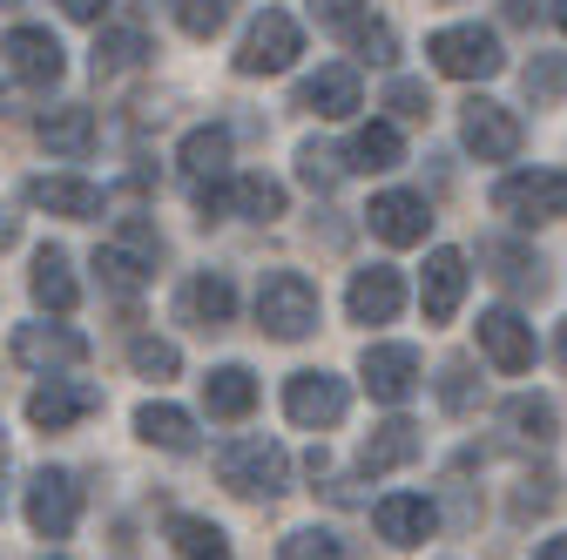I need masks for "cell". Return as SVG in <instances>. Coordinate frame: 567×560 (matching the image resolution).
<instances>
[{
  "instance_id": "cell-39",
  "label": "cell",
  "mask_w": 567,
  "mask_h": 560,
  "mask_svg": "<svg viewBox=\"0 0 567 560\" xmlns=\"http://www.w3.org/2000/svg\"><path fill=\"white\" fill-rule=\"evenodd\" d=\"M311 14H318L324 28H338V34H359V21H365V0H311Z\"/></svg>"
},
{
  "instance_id": "cell-32",
  "label": "cell",
  "mask_w": 567,
  "mask_h": 560,
  "mask_svg": "<svg viewBox=\"0 0 567 560\" xmlns=\"http://www.w3.org/2000/svg\"><path fill=\"white\" fill-rule=\"evenodd\" d=\"M237 14V0H169V21L189 34V41H209L224 34V21Z\"/></svg>"
},
{
  "instance_id": "cell-49",
  "label": "cell",
  "mask_w": 567,
  "mask_h": 560,
  "mask_svg": "<svg viewBox=\"0 0 567 560\" xmlns=\"http://www.w3.org/2000/svg\"><path fill=\"white\" fill-rule=\"evenodd\" d=\"M554 21H560V34H567V0H554Z\"/></svg>"
},
{
  "instance_id": "cell-26",
  "label": "cell",
  "mask_w": 567,
  "mask_h": 560,
  "mask_svg": "<svg viewBox=\"0 0 567 560\" xmlns=\"http://www.w3.org/2000/svg\"><path fill=\"white\" fill-rule=\"evenodd\" d=\"M203 405H209V418H244L257 405V378L244 365H217L203 378Z\"/></svg>"
},
{
  "instance_id": "cell-24",
  "label": "cell",
  "mask_w": 567,
  "mask_h": 560,
  "mask_svg": "<svg viewBox=\"0 0 567 560\" xmlns=\"http://www.w3.org/2000/svg\"><path fill=\"white\" fill-rule=\"evenodd\" d=\"M135 433L150 439V446H163V453H196V418L183 405H142L135 412Z\"/></svg>"
},
{
  "instance_id": "cell-14",
  "label": "cell",
  "mask_w": 567,
  "mask_h": 560,
  "mask_svg": "<svg viewBox=\"0 0 567 560\" xmlns=\"http://www.w3.org/2000/svg\"><path fill=\"white\" fill-rule=\"evenodd\" d=\"M102 405V392L95 385H68V378H48L34 398H28V426H41V433H68L75 418H89Z\"/></svg>"
},
{
  "instance_id": "cell-20",
  "label": "cell",
  "mask_w": 567,
  "mask_h": 560,
  "mask_svg": "<svg viewBox=\"0 0 567 560\" xmlns=\"http://www.w3.org/2000/svg\"><path fill=\"white\" fill-rule=\"evenodd\" d=\"M298 108H311V115H324V122H344L351 108H359V75H351L344 61L318 68V75L298 89Z\"/></svg>"
},
{
  "instance_id": "cell-15",
  "label": "cell",
  "mask_w": 567,
  "mask_h": 560,
  "mask_svg": "<svg viewBox=\"0 0 567 560\" xmlns=\"http://www.w3.org/2000/svg\"><path fill=\"white\" fill-rule=\"evenodd\" d=\"M372 527H379V540H392V547H419V540H433L440 507L425 500V494H392V500L372 507Z\"/></svg>"
},
{
  "instance_id": "cell-8",
  "label": "cell",
  "mask_w": 567,
  "mask_h": 560,
  "mask_svg": "<svg viewBox=\"0 0 567 560\" xmlns=\"http://www.w3.org/2000/svg\"><path fill=\"white\" fill-rule=\"evenodd\" d=\"M460 135H466V149H473L480 163H514V156H520V115L501 108V102H486V95L466 102Z\"/></svg>"
},
{
  "instance_id": "cell-36",
  "label": "cell",
  "mask_w": 567,
  "mask_h": 560,
  "mask_svg": "<svg viewBox=\"0 0 567 560\" xmlns=\"http://www.w3.org/2000/svg\"><path fill=\"white\" fill-rule=\"evenodd\" d=\"M527 95L534 102H560L567 95V54H534L527 61Z\"/></svg>"
},
{
  "instance_id": "cell-11",
  "label": "cell",
  "mask_w": 567,
  "mask_h": 560,
  "mask_svg": "<svg viewBox=\"0 0 567 560\" xmlns=\"http://www.w3.org/2000/svg\"><path fill=\"white\" fill-rule=\"evenodd\" d=\"M359 372H365V392L379 405H405L419 392V352H412V344H365Z\"/></svg>"
},
{
  "instance_id": "cell-5",
  "label": "cell",
  "mask_w": 567,
  "mask_h": 560,
  "mask_svg": "<svg viewBox=\"0 0 567 560\" xmlns=\"http://www.w3.org/2000/svg\"><path fill=\"white\" fill-rule=\"evenodd\" d=\"M305 54V34H298V21L284 14V8H264L257 21H250V34H244V48H237V75H284Z\"/></svg>"
},
{
  "instance_id": "cell-29",
  "label": "cell",
  "mask_w": 567,
  "mask_h": 560,
  "mask_svg": "<svg viewBox=\"0 0 567 560\" xmlns=\"http://www.w3.org/2000/svg\"><path fill=\"white\" fill-rule=\"evenodd\" d=\"M169 547H176L183 560H224V553H230L224 527H217V520H196V514H169Z\"/></svg>"
},
{
  "instance_id": "cell-22",
  "label": "cell",
  "mask_w": 567,
  "mask_h": 560,
  "mask_svg": "<svg viewBox=\"0 0 567 560\" xmlns=\"http://www.w3.org/2000/svg\"><path fill=\"white\" fill-rule=\"evenodd\" d=\"M34 203L48 209V217H75V224L102 217V189L82 183V176H41V183H34Z\"/></svg>"
},
{
  "instance_id": "cell-46",
  "label": "cell",
  "mask_w": 567,
  "mask_h": 560,
  "mask_svg": "<svg viewBox=\"0 0 567 560\" xmlns=\"http://www.w3.org/2000/svg\"><path fill=\"white\" fill-rule=\"evenodd\" d=\"M14 237H21V217H8V209H0V250H8Z\"/></svg>"
},
{
  "instance_id": "cell-40",
  "label": "cell",
  "mask_w": 567,
  "mask_h": 560,
  "mask_svg": "<svg viewBox=\"0 0 567 560\" xmlns=\"http://www.w3.org/2000/svg\"><path fill=\"white\" fill-rule=\"evenodd\" d=\"M298 176H305L311 189H331V183H338V156L318 149V143H305V149H298Z\"/></svg>"
},
{
  "instance_id": "cell-28",
  "label": "cell",
  "mask_w": 567,
  "mask_h": 560,
  "mask_svg": "<svg viewBox=\"0 0 567 560\" xmlns=\"http://www.w3.org/2000/svg\"><path fill=\"white\" fill-rule=\"evenodd\" d=\"M230 217L277 224L284 217V183H270V176H230Z\"/></svg>"
},
{
  "instance_id": "cell-23",
  "label": "cell",
  "mask_w": 567,
  "mask_h": 560,
  "mask_svg": "<svg viewBox=\"0 0 567 560\" xmlns=\"http://www.w3.org/2000/svg\"><path fill=\"white\" fill-rule=\"evenodd\" d=\"M412 459H419V426H412V418H385V426L359 446L365 473H392V466H412Z\"/></svg>"
},
{
  "instance_id": "cell-1",
  "label": "cell",
  "mask_w": 567,
  "mask_h": 560,
  "mask_svg": "<svg viewBox=\"0 0 567 560\" xmlns=\"http://www.w3.org/2000/svg\"><path fill=\"white\" fill-rule=\"evenodd\" d=\"M217 479L244 500H277L291 486V453L277 439H230V446H217Z\"/></svg>"
},
{
  "instance_id": "cell-44",
  "label": "cell",
  "mask_w": 567,
  "mask_h": 560,
  "mask_svg": "<svg viewBox=\"0 0 567 560\" xmlns=\"http://www.w3.org/2000/svg\"><path fill=\"white\" fill-rule=\"evenodd\" d=\"M61 8H68V14H75V21H102V14L115 8V0H61Z\"/></svg>"
},
{
  "instance_id": "cell-10",
  "label": "cell",
  "mask_w": 567,
  "mask_h": 560,
  "mask_svg": "<svg viewBox=\"0 0 567 560\" xmlns=\"http://www.w3.org/2000/svg\"><path fill=\"white\" fill-rule=\"evenodd\" d=\"M14 359L28 372H75L89 359V338L68 331V324H21L14 331Z\"/></svg>"
},
{
  "instance_id": "cell-35",
  "label": "cell",
  "mask_w": 567,
  "mask_h": 560,
  "mask_svg": "<svg viewBox=\"0 0 567 560\" xmlns=\"http://www.w3.org/2000/svg\"><path fill=\"white\" fill-rule=\"evenodd\" d=\"M128 365H135L142 378H176V372H183V359H176L169 338H135V344H128Z\"/></svg>"
},
{
  "instance_id": "cell-16",
  "label": "cell",
  "mask_w": 567,
  "mask_h": 560,
  "mask_svg": "<svg viewBox=\"0 0 567 560\" xmlns=\"http://www.w3.org/2000/svg\"><path fill=\"white\" fill-rule=\"evenodd\" d=\"M0 54H8V68H14L21 82H61V68H68L61 41L48 28H14L8 41H0Z\"/></svg>"
},
{
  "instance_id": "cell-4",
  "label": "cell",
  "mask_w": 567,
  "mask_h": 560,
  "mask_svg": "<svg viewBox=\"0 0 567 560\" xmlns=\"http://www.w3.org/2000/svg\"><path fill=\"white\" fill-rule=\"evenodd\" d=\"M425 54H433V68L453 75V82H493L507 68L501 41H493L486 28H440L433 41H425Z\"/></svg>"
},
{
  "instance_id": "cell-27",
  "label": "cell",
  "mask_w": 567,
  "mask_h": 560,
  "mask_svg": "<svg viewBox=\"0 0 567 560\" xmlns=\"http://www.w3.org/2000/svg\"><path fill=\"white\" fill-rule=\"evenodd\" d=\"M480 257L486 263H501V270H493V277H501V284L507 291H547V263L534 257V250H520V243H480Z\"/></svg>"
},
{
  "instance_id": "cell-31",
  "label": "cell",
  "mask_w": 567,
  "mask_h": 560,
  "mask_svg": "<svg viewBox=\"0 0 567 560\" xmlns=\"http://www.w3.org/2000/svg\"><path fill=\"white\" fill-rule=\"evenodd\" d=\"M95 270H102V291H115V298H142V284H150V263L135 250H122V243H102Z\"/></svg>"
},
{
  "instance_id": "cell-38",
  "label": "cell",
  "mask_w": 567,
  "mask_h": 560,
  "mask_svg": "<svg viewBox=\"0 0 567 560\" xmlns=\"http://www.w3.org/2000/svg\"><path fill=\"white\" fill-rule=\"evenodd\" d=\"M440 398H446V412H473L486 392H480V378H473V365L466 359H453L446 365V378H440Z\"/></svg>"
},
{
  "instance_id": "cell-21",
  "label": "cell",
  "mask_w": 567,
  "mask_h": 560,
  "mask_svg": "<svg viewBox=\"0 0 567 560\" xmlns=\"http://www.w3.org/2000/svg\"><path fill=\"white\" fill-rule=\"evenodd\" d=\"M28 284H34V304L54 311V318H68V311L82 304V284H75V270H68V250H54V243L34 257V277H28Z\"/></svg>"
},
{
  "instance_id": "cell-6",
  "label": "cell",
  "mask_w": 567,
  "mask_h": 560,
  "mask_svg": "<svg viewBox=\"0 0 567 560\" xmlns=\"http://www.w3.org/2000/svg\"><path fill=\"white\" fill-rule=\"evenodd\" d=\"M28 527L41 540H68L75 533V514H82V494H75V473H61V466H41L28 479V500H21Z\"/></svg>"
},
{
  "instance_id": "cell-48",
  "label": "cell",
  "mask_w": 567,
  "mask_h": 560,
  "mask_svg": "<svg viewBox=\"0 0 567 560\" xmlns=\"http://www.w3.org/2000/svg\"><path fill=\"white\" fill-rule=\"evenodd\" d=\"M554 359H560V365H567V324H560V331H554Z\"/></svg>"
},
{
  "instance_id": "cell-7",
  "label": "cell",
  "mask_w": 567,
  "mask_h": 560,
  "mask_svg": "<svg viewBox=\"0 0 567 560\" xmlns=\"http://www.w3.org/2000/svg\"><path fill=\"white\" fill-rule=\"evenodd\" d=\"M344 405H351V392H344L338 372H291V385H284V412H291V426H305V433L338 426Z\"/></svg>"
},
{
  "instance_id": "cell-13",
  "label": "cell",
  "mask_w": 567,
  "mask_h": 560,
  "mask_svg": "<svg viewBox=\"0 0 567 560\" xmlns=\"http://www.w3.org/2000/svg\"><path fill=\"white\" fill-rule=\"evenodd\" d=\"M480 352L501 365V372H527L534 365V324L520 311H480Z\"/></svg>"
},
{
  "instance_id": "cell-41",
  "label": "cell",
  "mask_w": 567,
  "mask_h": 560,
  "mask_svg": "<svg viewBox=\"0 0 567 560\" xmlns=\"http://www.w3.org/2000/svg\"><path fill=\"white\" fill-rule=\"evenodd\" d=\"M122 250H135L142 263L156 270V257H163V237H156L150 224H142V217H122Z\"/></svg>"
},
{
  "instance_id": "cell-12",
  "label": "cell",
  "mask_w": 567,
  "mask_h": 560,
  "mask_svg": "<svg viewBox=\"0 0 567 560\" xmlns=\"http://www.w3.org/2000/svg\"><path fill=\"white\" fill-rule=\"evenodd\" d=\"M405 304V284L392 263H372V270H351V291H344V311L351 324H392Z\"/></svg>"
},
{
  "instance_id": "cell-3",
  "label": "cell",
  "mask_w": 567,
  "mask_h": 560,
  "mask_svg": "<svg viewBox=\"0 0 567 560\" xmlns=\"http://www.w3.org/2000/svg\"><path fill=\"white\" fill-rule=\"evenodd\" d=\"M493 209L514 224H560L567 217V169H520L493 183Z\"/></svg>"
},
{
  "instance_id": "cell-18",
  "label": "cell",
  "mask_w": 567,
  "mask_h": 560,
  "mask_svg": "<svg viewBox=\"0 0 567 560\" xmlns=\"http://www.w3.org/2000/svg\"><path fill=\"white\" fill-rule=\"evenodd\" d=\"M41 143H48V156H61V163H82V156L95 149V108H82V102L48 108V115H41Z\"/></svg>"
},
{
  "instance_id": "cell-30",
  "label": "cell",
  "mask_w": 567,
  "mask_h": 560,
  "mask_svg": "<svg viewBox=\"0 0 567 560\" xmlns=\"http://www.w3.org/2000/svg\"><path fill=\"white\" fill-rule=\"evenodd\" d=\"M399 163H405V143L392 122H365L351 135V169H399Z\"/></svg>"
},
{
  "instance_id": "cell-33",
  "label": "cell",
  "mask_w": 567,
  "mask_h": 560,
  "mask_svg": "<svg viewBox=\"0 0 567 560\" xmlns=\"http://www.w3.org/2000/svg\"><path fill=\"white\" fill-rule=\"evenodd\" d=\"M142 54H150V48H142V28H135V21H128V28H109V34L95 41V75H102V82H109V75H128Z\"/></svg>"
},
{
  "instance_id": "cell-17",
  "label": "cell",
  "mask_w": 567,
  "mask_h": 560,
  "mask_svg": "<svg viewBox=\"0 0 567 560\" xmlns=\"http://www.w3.org/2000/svg\"><path fill=\"white\" fill-rule=\"evenodd\" d=\"M460 298H466V257H460V250H433V257H425V284H419L425 318L446 324V318L460 311Z\"/></svg>"
},
{
  "instance_id": "cell-37",
  "label": "cell",
  "mask_w": 567,
  "mask_h": 560,
  "mask_svg": "<svg viewBox=\"0 0 567 560\" xmlns=\"http://www.w3.org/2000/svg\"><path fill=\"white\" fill-rule=\"evenodd\" d=\"M554 500H560V479H554V473H527L520 494H514V520H534V514H547Z\"/></svg>"
},
{
  "instance_id": "cell-34",
  "label": "cell",
  "mask_w": 567,
  "mask_h": 560,
  "mask_svg": "<svg viewBox=\"0 0 567 560\" xmlns=\"http://www.w3.org/2000/svg\"><path fill=\"white\" fill-rule=\"evenodd\" d=\"M277 560H344V540L324 533V527H298V533H284Z\"/></svg>"
},
{
  "instance_id": "cell-9",
  "label": "cell",
  "mask_w": 567,
  "mask_h": 560,
  "mask_svg": "<svg viewBox=\"0 0 567 560\" xmlns=\"http://www.w3.org/2000/svg\"><path fill=\"white\" fill-rule=\"evenodd\" d=\"M365 224H372L379 243L412 250V243H425V230H433V209H425V196H412V189H385V196H372Z\"/></svg>"
},
{
  "instance_id": "cell-19",
  "label": "cell",
  "mask_w": 567,
  "mask_h": 560,
  "mask_svg": "<svg viewBox=\"0 0 567 560\" xmlns=\"http://www.w3.org/2000/svg\"><path fill=\"white\" fill-rule=\"evenodd\" d=\"M230 311H237V291H230L224 270H196L189 284H183V318H189L196 331H224Z\"/></svg>"
},
{
  "instance_id": "cell-47",
  "label": "cell",
  "mask_w": 567,
  "mask_h": 560,
  "mask_svg": "<svg viewBox=\"0 0 567 560\" xmlns=\"http://www.w3.org/2000/svg\"><path fill=\"white\" fill-rule=\"evenodd\" d=\"M507 21H534V0H507Z\"/></svg>"
},
{
  "instance_id": "cell-42",
  "label": "cell",
  "mask_w": 567,
  "mask_h": 560,
  "mask_svg": "<svg viewBox=\"0 0 567 560\" xmlns=\"http://www.w3.org/2000/svg\"><path fill=\"white\" fill-rule=\"evenodd\" d=\"M392 108L412 115V122H425V115H433V95H425L419 82H392Z\"/></svg>"
},
{
  "instance_id": "cell-43",
  "label": "cell",
  "mask_w": 567,
  "mask_h": 560,
  "mask_svg": "<svg viewBox=\"0 0 567 560\" xmlns=\"http://www.w3.org/2000/svg\"><path fill=\"white\" fill-rule=\"evenodd\" d=\"M351 41H359L365 61H392V28H379V21H372V28L359 21V34H351Z\"/></svg>"
},
{
  "instance_id": "cell-2",
  "label": "cell",
  "mask_w": 567,
  "mask_h": 560,
  "mask_svg": "<svg viewBox=\"0 0 567 560\" xmlns=\"http://www.w3.org/2000/svg\"><path fill=\"white\" fill-rule=\"evenodd\" d=\"M318 318H324V304H318V284L305 270H270L264 284H257V324L270 331V338H311L318 331Z\"/></svg>"
},
{
  "instance_id": "cell-45",
  "label": "cell",
  "mask_w": 567,
  "mask_h": 560,
  "mask_svg": "<svg viewBox=\"0 0 567 560\" xmlns=\"http://www.w3.org/2000/svg\"><path fill=\"white\" fill-rule=\"evenodd\" d=\"M534 560H567V533H554V540H540V553Z\"/></svg>"
},
{
  "instance_id": "cell-25",
  "label": "cell",
  "mask_w": 567,
  "mask_h": 560,
  "mask_svg": "<svg viewBox=\"0 0 567 560\" xmlns=\"http://www.w3.org/2000/svg\"><path fill=\"white\" fill-rule=\"evenodd\" d=\"M501 418H507V433H514L520 446H554V433H560L554 398H540V392H520V398H507V405H501Z\"/></svg>"
}]
</instances>
